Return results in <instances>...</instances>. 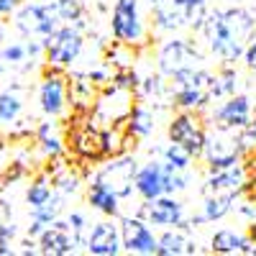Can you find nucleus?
I'll return each instance as SVG.
<instances>
[{"label":"nucleus","mask_w":256,"mask_h":256,"mask_svg":"<svg viewBox=\"0 0 256 256\" xmlns=\"http://www.w3.org/2000/svg\"><path fill=\"white\" fill-rule=\"evenodd\" d=\"M110 34L120 46L144 49L152 41V28L141 13L138 0H116L110 16Z\"/></svg>","instance_id":"nucleus-1"},{"label":"nucleus","mask_w":256,"mask_h":256,"mask_svg":"<svg viewBox=\"0 0 256 256\" xmlns=\"http://www.w3.org/2000/svg\"><path fill=\"white\" fill-rule=\"evenodd\" d=\"M244 154H246V146L241 138V128L212 126V131H205V146H202L200 159H205L208 172L238 164Z\"/></svg>","instance_id":"nucleus-2"},{"label":"nucleus","mask_w":256,"mask_h":256,"mask_svg":"<svg viewBox=\"0 0 256 256\" xmlns=\"http://www.w3.org/2000/svg\"><path fill=\"white\" fill-rule=\"evenodd\" d=\"M210 72L202 67H192L184 72H177L169 84L172 100L180 110H202L210 102Z\"/></svg>","instance_id":"nucleus-3"},{"label":"nucleus","mask_w":256,"mask_h":256,"mask_svg":"<svg viewBox=\"0 0 256 256\" xmlns=\"http://www.w3.org/2000/svg\"><path fill=\"white\" fill-rule=\"evenodd\" d=\"M41 46H44V56H46L49 67L67 70V67H72V64L80 59L82 46H84V38H82V34H80L77 26L62 24L49 36L41 38Z\"/></svg>","instance_id":"nucleus-4"},{"label":"nucleus","mask_w":256,"mask_h":256,"mask_svg":"<svg viewBox=\"0 0 256 256\" xmlns=\"http://www.w3.org/2000/svg\"><path fill=\"white\" fill-rule=\"evenodd\" d=\"M13 26L24 38H44L62 26L54 3H26L13 10Z\"/></svg>","instance_id":"nucleus-5"},{"label":"nucleus","mask_w":256,"mask_h":256,"mask_svg":"<svg viewBox=\"0 0 256 256\" xmlns=\"http://www.w3.org/2000/svg\"><path fill=\"white\" fill-rule=\"evenodd\" d=\"M202 54L195 49V44H190L187 38H166L164 44L156 52V70L162 77H174L177 72L192 70V67H200Z\"/></svg>","instance_id":"nucleus-6"},{"label":"nucleus","mask_w":256,"mask_h":256,"mask_svg":"<svg viewBox=\"0 0 256 256\" xmlns=\"http://www.w3.org/2000/svg\"><path fill=\"white\" fill-rule=\"evenodd\" d=\"M166 136L169 141L180 144L192 159L202 156V146H205V126L198 110H180L166 126Z\"/></svg>","instance_id":"nucleus-7"},{"label":"nucleus","mask_w":256,"mask_h":256,"mask_svg":"<svg viewBox=\"0 0 256 256\" xmlns=\"http://www.w3.org/2000/svg\"><path fill=\"white\" fill-rule=\"evenodd\" d=\"M138 162L131 154H116L110 156L108 164H102V169L95 174V182H100L102 187H108L118 200L131 198L134 192V177H136Z\"/></svg>","instance_id":"nucleus-8"},{"label":"nucleus","mask_w":256,"mask_h":256,"mask_svg":"<svg viewBox=\"0 0 256 256\" xmlns=\"http://www.w3.org/2000/svg\"><path fill=\"white\" fill-rule=\"evenodd\" d=\"M70 105V82L59 70L49 67V72L41 77L38 84V108L49 118H59L64 116Z\"/></svg>","instance_id":"nucleus-9"},{"label":"nucleus","mask_w":256,"mask_h":256,"mask_svg":"<svg viewBox=\"0 0 256 256\" xmlns=\"http://www.w3.org/2000/svg\"><path fill=\"white\" fill-rule=\"evenodd\" d=\"M64 146L67 152L82 162H105L102 154V131L95 128L92 123H74L67 138H64Z\"/></svg>","instance_id":"nucleus-10"},{"label":"nucleus","mask_w":256,"mask_h":256,"mask_svg":"<svg viewBox=\"0 0 256 256\" xmlns=\"http://www.w3.org/2000/svg\"><path fill=\"white\" fill-rule=\"evenodd\" d=\"M148 226H156V228H184V205L174 198V195H159L154 200H144L141 208V216Z\"/></svg>","instance_id":"nucleus-11"},{"label":"nucleus","mask_w":256,"mask_h":256,"mask_svg":"<svg viewBox=\"0 0 256 256\" xmlns=\"http://www.w3.org/2000/svg\"><path fill=\"white\" fill-rule=\"evenodd\" d=\"M118 228H120V246L126 254H144V256L156 254V236L144 218L123 216Z\"/></svg>","instance_id":"nucleus-12"},{"label":"nucleus","mask_w":256,"mask_h":256,"mask_svg":"<svg viewBox=\"0 0 256 256\" xmlns=\"http://www.w3.org/2000/svg\"><path fill=\"white\" fill-rule=\"evenodd\" d=\"M84 251L92 256H118L123 251L120 246V228L110 220H98L92 226H88L84 233Z\"/></svg>","instance_id":"nucleus-13"},{"label":"nucleus","mask_w":256,"mask_h":256,"mask_svg":"<svg viewBox=\"0 0 256 256\" xmlns=\"http://www.w3.org/2000/svg\"><path fill=\"white\" fill-rule=\"evenodd\" d=\"M254 116V105L248 95H228L226 102H220L216 110H212V126L220 128H244Z\"/></svg>","instance_id":"nucleus-14"},{"label":"nucleus","mask_w":256,"mask_h":256,"mask_svg":"<svg viewBox=\"0 0 256 256\" xmlns=\"http://www.w3.org/2000/svg\"><path fill=\"white\" fill-rule=\"evenodd\" d=\"M36 241H38V251L41 254L64 256V254H74L77 251V244H74V236H72L67 220H59V218L41 228Z\"/></svg>","instance_id":"nucleus-15"},{"label":"nucleus","mask_w":256,"mask_h":256,"mask_svg":"<svg viewBox=\"0 0 256 256\" xmlns=\"http://www.w3.org/2000/svg\"><path fill=\"white\" fill-rule=\"evenodd\" d=\"M244 184H246V169L238 162L233 166L210 172L208 180H205V195H230V198H236L244 190Z\"/></svg>","instance_id":"nucleus-16"},{"label":"nucleus","mask_w":256,"mask_h":256,"mask_svg":"<svg viewBox=\"0 0 256 256\" xmlns=\"http://www.w3.org/2000/svg\"><path fill=\"white\" fill-rule=\"evenodd\" d=\"M134 190L138 192L141 200H154L164 195V164L162 162H146L144 166L136 169L134 177Z\"/></svg>","instance_id":"nucleus-17"},{"label":"nucleus","mask_w":256,"mask_h":256,"mask_svg":"<svg viewBox=\"0 0 256 256\" xmlns=\"http://www.w3.org/2000/svg\"><path fill=\"white\" fill-rule=\"evenodd\" d=\"M154 18V28L159 31H180L187 28V10L177 0H148Z\"/></svg>","instance_id":"nucleus-18"},{"label":"nucleus","mask_w":256,"mask_h":256,"mask_svg":"<svg viewBox=\"0 0 256 256\" xmlns=\"http://www.w3.org/2000/svg\"><path fill=\"white\" fill-rule=\"evenodd\" d=\"M210 251L212 254H223V256H230V254H256V244L248 241V236L244 233L233 230V228H220L212 233L210 238Z\"/></svg>","instance_id":"nucleus-19"},{"label":"nucleus","mask_w":256,"mask_h":256,"mask_svg":"<svg viewBox=\"0 0 256 256\" xmlns=\"http://www.w3.org/2000/svg\"><path fill=\"white\" fill-rule=\"evenodd\" d=\"M195 244L187 238L182 226L177 228H164L162 236H156V254L159 256H182V254H195Z\"/></svg>","instance_id":"nucleus-20"},{"label":"nucleus","mask_w":256,"mask_h":256,"mask_svg":"<svg viewBox=\"0 0 256 256\" xmlns=\"http://www.w3.org/2000/svg\"><path fill=\"white\" fill-rule=\"evenodd\" d=\"M88 205L92 210L102 212L105 218H120V200L108 187H102L95 180H92V184H88Z\"/></svg>","instance_id":"nucleus-21"},{"label":"nucleus","mask_w":256,"mask_h":256,"mask_svg":"<svg viewBox=\"0 0 256 256\" xmlns=\"http://www.w3.org/2000/svg\"><path fill=\"white\" fill-rule=\"evenodd\" d=\"M123 123H126V136L128 138H146V136H152L154 128H156L154 113L148 108H144V105H134Z\"/></svg>","instance_id":"nucleus-22"},{"label":"nucleus","mask_w":256,"mask_h":256,"mask_svg":"<svg viewBox=\"0 0 256 256\" xmlns=\"http://www.w3.org/2000/svg\"><path fill=\"white\" fill-rule=\"evenodd\" d=\"M236 88H238L236 70H233L230 64H223V70L210 77V100L212 98H228V95L236 92Z\"/></svg>","instance_id":"nucleus-23"},{"label":"nucleus","mask_w":256,"mask_h":256,"mask_svg":"<svg viewBox=\"0 0 256 256\" xmlns=\"http://www.w3.org/2000/svg\"><path fill=\"white\" fill-rule=\"evenodd\" d=\"M24 113V98L18 90H0V126H10Z\"/></svg>","instance_id":"nucleus-24"},{"label":"nucleus","mask_w":256,"mask_h":256,"mask_svg":"<svg viewBox=\"0 0 256 256\" xmlns=\"http://www.w3.org/2000/svg\"><path fill=\"white\" fill-rule=\"evenodd\" d=\"M230 210H233V198L230 195H205L200 216H202L205 223H212V220H223Z\"/></svg>","instance_id":"nucleus-25"},{"label":"nucleus","mask_w":256,"mask_h":256,"mask_svg":"<svg viewBox=\"0 0 256 256\" xmlns=\"http://www.w3.org/2000/svg\"><path fill=\"white\" fill-rule=\"evenodd\" d=\"M62 210H64V195L54 190L49 200L31 208V220H38L41 226H46V223H52V220H56L62 216Z\"/></svg>","instance_id":"nucleus-26"},{"label":"nucleus","mask_w":256,"mask_h":256,"mask_svg":"<svg viewBox=\"0 0 256 256\" xmlns=\"http://www.w3.org/2000/svg\"><path fill=\"white\" fill-rule=\"evenodd\" d=\"M36 136H38L41 152H44L49 159H59V156H62V152H64V141L52 131V123H41V126H38V131H36Z\"/></svg>","instance_id":"nucleus-27"},{"label":"nucleus","mask_w":256,"mask_h":256,"mask_svg":"<svg viewBox=\"0 0 256 256\" xmlns=\"http://www.w3.org/2000/svg\"><path fill=\"white\" fill-rule=\"evenodd\" d=\"M162 162H164L169 169H177V172H190V166H192V156L184 152L180 144H174V141H169V144L164 146Z\"/></svg>","instance_id":"nucleus-28"},{"label":"nucleus","mask_w":256,"mask_h":256,"mask_svg":"<svg viewBox=\"0 0 256 256\" xmlns=\"http://www.w3.org/2000/svg\"><path fill=\"white\" fill-rule=\"evenodd\" d=\"M52 192H54L52 180H49L46 174H38V177L28 184V190H26V202H28L31 208H36V205H41L44 200H49Z\"/></svg>","instance_id":"nucleus-29"},{"label":"nucleus","mask_w":256,"mask_h":256,"mask_svg":"<svg viewBox=\"0 0 256 256\" xmlns=\"http://www.w3.org/2000/svg\"><path fill=\"white\" fill-rule=\"evenodd\" d=\"M54 8L62 24H80L82 18V0H54Z\"/></svg>","instance_id":"nucleus-30"},{"label":"nucleus","mask_w":256,"mask_h":256,"mask_svg":"<svg viewBox=\"0 0 256 256\" xmlns=\"http://www.w3.org/2000/svg\"><path fill=\"white\" fill-rule=\"evenodd\" d=\"M26 59H28V52H26V44H20V41H10V44H6L0 49V62L6 67H18Z\"/></svg>","instance_id":"nucleus-31"},{"label":"nucleus","mask_w":256,"mask_h":256,"mask_svg":"<svg viewBox=\"0 0 256 256\" xmlns=\"http://www.w3.org/2000/svg\"><path fill=\"white\" fill-rule=\"evenodd\" d=\"M52 184H54V190L62 192V195H70V192H77L80 190V177L72 172L70 166H62V172H56L52 177Z\"/></svg>","instance_id":"nucleus-32"},{"label":"nucleus","mask_w":256,"mask_h":256,"mask_svg":"<svg viewBox=\"0 0 256 256\" xmlns=\"http://www.w3.org/2000/svg\"><path fill=\"white\" fill-rule=\"evenodd\" d=\"M184 190H187V172H177V169H169L164 164V195H177Z\"/></svg>","instance_id":"nucleus-33"},{"label":"nucleus","mask_w":256,"mask_h":256,"mask_svg":"<svg viewBox=\"0 0 256 256\" xmlns=\"http://www.w3.org/2000/svg\"><path fill=\"white\" fill-rule=\"evenodd\" d=\"M67 226H70L72 236H74V244H77V246H82V244H84V233H88V220H84V216H82L80 210L70 212Z\"/></svg>","instance_id":"nucleus-34"},{"label":"nucleus","mask_w":256,"mask_h":256,"mask_svg":"<svg viewBox=\"0 0 256 256\" xmlns=\"http://www.w3.org/2000/svg\"><path fill=\"white\" fill-rule=\"evenodd\" d=\"M113 84H118L123 90H136L138 88V74L131 67H118V72L113 74Z\"/></svg>","instance_id":"nucleus-35"},{"label":"nucleus","mask_w":256,"mask_h":256,"mask_svg":"<svg viewBox=\"0 0 256 256\" xmlns=\"http://www.w3.org/2000/svg\"><path fill=\"white\" fill-rule=\"evenodd\" d=\"M16 238V223L0 220V254H10V241Z\"/></svg>","instance_id":"nucleus-36"},{"label":"nucleus","mask_w":256,"mask_h":256,"mask_svg":"<svg viewBox=\"0 0 256 256\" xmlns=\"http://www.w3.org/2000/svg\"><path fill=\"white\" fill-rule=\"evenodd\" d=\"M241 59H244V64H246V70H248V72H256V38H251L248 44H246Z\"/></svg>","instance_id":"nucleus-37"},{"label":"nucleus","mask_w":256,"mask_h":256,"mask_svg":"<svg viewBox=\"0 0 256 256\" xmlns=\"http://www.w3.org/2000/svg\"><path fill=\"white\" fill-rule=\"evenodd\" d=\"M20 0H0V16H10L18 8Z\"/></svg>","instance_id":"nucleus-38"},{"label":"nucleus","mask_w":256,"mask_h":256,"mask_svg":"<svg viewBox=\"0 0 256 256\" xmlns=\"http://www.w3.org/2000/svg\"><path fill=\"white\" fill-rule=\"evenodd\" d=\"M20 174H24V166H20V164H16V166H13V172H10V169L6 172V182H13V180H18Z\"/></svg>","instance_id":"nucleus-39"},{"label":"nucleus","mask_w":256,"mask_h":256,"mask_svg":"<svg viewBox=\"0 0 256 256\" xmlns=\"http://www.w3.org/2000/svg\"><path fill=\"white\" fill-rule=\"evenodd\" d=\"M246 236H248V241H251V244H256V220L248 226V233H246Z\"/></svg>","instance_id":"nucleus-40"}]
</instances>
